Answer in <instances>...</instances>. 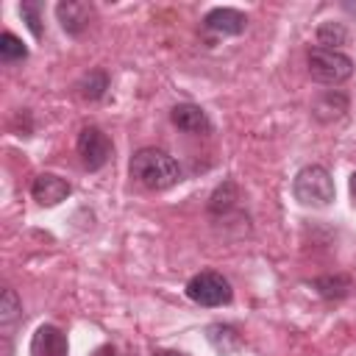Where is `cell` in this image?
<instances>
[{
    "mask_svg": "<svg viewBox=\"0 0 356 356\" xmlns=\"http://www.w3.org/2000/svg\"><path fill=\"white\" fill-rule=\"evenodd\" d=\"M131 178L142 184L145 189H170L181 181V167L178 161L159 150V147H142L131 159Z\"/></svg>",
    "mask_w": 356,
    "mask_h": 356,
    "instance_id": "cell-1",
    "label": "cell"
},
{
    "mask_svg": "<svg viewBox=\"0 0 356 356\" xmlns=\"http://www.w3.org/2000/svg\"><path fill=\"white\" fill-rule=\"evenodd\" d=\"M292 195L300 206H312V209H323L334 200V178L325 167L320 164H309L303 170H298L295 181H292Z\"/></svg>",
    "mask_w": 356,
    "mask_h": 356,
    "instance_id": "cell-2",
    "label": "cell"
},
{
    "mask_svg": "<svg viewBox=\"0 0 356 356\" xmlns=\"http://www.w3.org/2000/svg\"><path fill=\"white\" fill-rule=\"evenodd\" d=\"M309 75L317 83L337 86L353 75V58L345 56L342 50H328V47H312L309 50Z\"/></svg>",
    "mask_w": 356,
    "mask_h": 356,
    "instance_id": "cell-3",
    "label": "cell"
},
{
    "mask_svg": "<svg viewBox=\"0 0 356 356\" xmlns=\"http://www.w3.org/2000/svg\"><path fill=\"white\" fill-rule=\"evenodd\" d=\"M186 298L192 303H197V306L211 309V306L231 303L234 289H231V284H228L225 275H220L214 270H203V273H197V275H192L186 281Z\"/></svg>",
    "mask_w": 356,
    "mask_h": 356,
    "instance_id": "cell-4",
    "label": "cell"
},
{
    "mask_svg": "<svg viewBox=\"0 0 356 356\" xmlns=\"http://www.w3.org/2000/svg\"><path fill=\"white\" fill-rule=\"evenodd\" d=\"M75 150H78L83 167L95 172V170H100V167L108 164V159H111V139H108L97 125H86V128H81V134H78Z\"/></svg>",
    "mask_w": 356,
    "mask_h": 356,
    "instance_id": "cell-5",
    "label": "cell"
},
{
    "mask_svg": "<svg viewBox=\"0 0 356 356\" xmlns=\"http://www.w3.org/2000/svg\"><path fill=\"white\" fill-rule=\"evenodd\" d=\"M56 17L70 36H81L95 17V6L83 3V0H64L56 6Z\"/></svg>",
    "mask_w": 356,
    "mask_h": 356,
    "instance_id": "cell-6",
    "label": "cell"
},
{
    "mask_svg": "<svg viewBox=\"0 0 356 356\" xmlns=\"http://www.w3.org/2000/svg\"><path fill=\"white\" fill-rule=\"evenodd\" d=\"M70 345H67V334L58 325H39L31 337V356H67Z\"/></svg>",
    "mask_w": 356,
    "mask_h": 356,
    "instance_id": "cell-7",
    "label": "cell"
},
{
    "mask_svg": "<svg viewBox=\"0 0 356 356\" xmlns=\"http://www.w3.org/2000/svg\"><path fill=\"white\" fill-rule=\"evenodd\" d=\"M203 28L211 33H222V36H239L248 28V17L236 8H211L203 17Z\"/></svg>",
    "mask_w": 356,
    "mask_h": 356,
    "instance_id": "cell-8",
    "label": "cell"
},
{
    "mask_svg": "<svg viewBox=\"0 0 356 356\" xmlns=\"http://www.w3.org/2000/svg\"><path fill=\"white\" fill-rule=\"evenodd\" d=\"M70 192H72V186H70L61 175H53V172H42V175H36L33 184H31V195H33V200H39L42 206H56V203H61Z\"/></svg>",
    "mask_w": 356,
    "mask_h": 356,
    "instance_id": "cell-9",
    "label": "cell"
},
{
    "mask_svg": "<svg viewBox=\"0 0 356 356\" xmlns=\"http://www.w3.org/2000/svg\"><path fill=\"white\" fill-rule=\"evenodd\" d=\"M170 120H172V125H178L186 134H211L209 114L200 106H195V103H178L170 111Z\"/></svg>",
    "mask_w": 356,
    "mask_h": 356,
    "instance_id": "cell-10",
    "label": "cell"
},
{
    "mask_svg": "<svg viewBox=\"0 0 356 356\" xmlns=\"http://www.w3.org/2000/svg\"><path fill=\"white\" fill-rule=\"evenodd\" d=\"M314 289L325 300H339V298L350 295L353 281L348 275H323V278H314Z\"/></svg>",
    "mask_w": 356,
    "mask_h": 356,
    "instance_id": "cell-11",
    "label": "cell"
},
{
    "mask_svg": "<svg viewBox=\"0 0 356 356\" xmlns=\"http://www.w3.org/2000/svg\"><path fill=\"white\" fill-rule=\"evenodd\" d=\"M106 89H108V75H106V70H92V72H86V75L81 78V83H78V92H81L83 100H100V97L106 95Z\"/></svg>",
    "mask_w": 356,
    "mask_h": 356,
    "instance_id": "cell-12",
    "label": "cell"
},
{
    "mask_svg": "<svg viewBox=\"0 0 356 356\" xmlns=\"http://www.w3.org/2000/svg\"><path fill=\"white\" fill-rule=\"evenodd\" d=\"M206 339L220 350V353H231V350H236L239 348V337H236V331L231 328V325H209L206 328Z\"/></svg>",
    "mask_w": 356,
    "mask_h": 356,
    "instance_id": "cell-13",
    "label": "cell"
},
{
    "mask_svg": "<svg viewBox=\"0 0 356 356\" xmlns=\"http://www.w3.org/2000/svg\"><path fill=\"white\" fill-rule=\"evenodd\" d=\"M22 317V306L14 295V289H3V300H0V323H3V331L6 337H11V328L14 323Z\"/></svg>",
    "mask_w": 356,
    "mask_h": 356,
    "instance_id": "cell-14",
    "label": "cell"
},
{
    "mask_svg": "<svg viewBox=\"0 0 356 356\" xmlns=\"http://www.w3.org/2000/svg\"><path fill=\"white\" fill-rule=\"evenodd\" d=\"M317 47H328V50H337L339 44H345L348 42V31H345V25L342 22H323L320 28H317Z\"/></svg>",
    "mask_w": 356,
    "mask_h": 356,
    "instance_id": "cell-15",
    "label": "cell"
},
{
    "mask_svg": "<svg viewBox=\"0 0 356 356\" xmlns=\"http://www.w3.org/2000/svg\"><path fill=\"white\" fill-rule=\"evenodd\" d=\"M0 58H3L6 64H11V61H25V58H28V47L22 44V39H17L11 31H6V33L0 36Z\"/></svg>",
    "mask_w": 356,
    "mask_h": 356,
    "instance_id": "cell-16",
    "label": "cell"
},
{
    "mask_svg": "<svg viewBox=\"0 0 356 356\" xmlns=\"http://www.w3.org/2000/svg\"><path fill=\"white\" fill-rule=\"evenodd\" d=\"M234 200H236V186H234L231 181H225L222 186L214 189V195H211V200H209V209H211L214 214H222V211H228V209L234 206Z\"/></svg>",
    "mask_w": 356,
    "mask_h": 356,
    "instance_id": "cell-17",
    "label": "cell"
},
{
    "mask_svg": "<svg viewBox=\"0 0 356 356\" xmlns=\"http://www.w3.org/2000/svg\"><path fill=\"white\" fill-rule=\"evenodd\" d=\"M19 14H22V19L28 22L31 33L39 39V36H42V17H39V3H22V6H19Z\"/></svg>",
    "mask_w": 356,
    "mask_h": 356,
    "instance_id": "cell-18",
    "label": "cell"
},
{
    "mask_svg": "<svg viewBox=\"0 0 356 356\" xmlns=\"http://www.w3.org/2000/svg\"><path fill=\"white\" fill-rule=\"evenodd\" d=\"M92 356H117V350H114L111 345H103V348H97Z\"/></svg>",
    "mask_w": 356,
    "mask_h": 356,
    "instance_id": "cell-19",
    "label": "cell"
},
{
    "mask_svg": "<svg viewBox=\"0 0 356 356\" xmlns=\"http://www.w3.org/2000/svg\"><path fill=\"white\" fill-rule=\"evenodd\" d=\"M350 197H353V206H356V172L350 175Z\"/></svg>",
    "mask_w": 356,
    "mask_h": 356,
    "instance_id": "cell-20",
    "label": "cell"
},
{
    "mask_svg": "<svg viewBox=\"0 0 356 356\" xmlns=\"http://www.w3.org/2000/svg\"><path fill=\"white\" fill-rule=\"evenodd\" d=\"M345 8H348L353 17H356V3H353V0H348V3H345Z\"/></svg>",
    "mask_w": 356,
    "mask_h": 356,
    "instance_id": "cell-21",
    "label": "cell"
},
{
    "mask_svg": "<svg viewBox=\"0 0 356 356\" xmlns=\"http://www.w3.org/2000/svg\"><path fill=\"white\" fill-rule=\"evenodd\" d=\"M161 356H184V353H161Z\"/></svg>",
    "mask_w": 356,
    "mask_h": 356,
    "instance_id": "cell-22",
    "label": "cell"
}]
</instances>
